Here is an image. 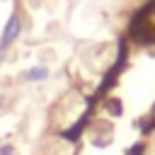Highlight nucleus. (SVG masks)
Instances as JSON below:
<instances>
[{
    "label": "nucleus",
    "mask_w": 155,
    "mask_h": 155,
    "mask_svg": "<svg viewBox=\"0 0 155 155\" xmlns=\"http://www.w3.org/2000/svg\"><path fill=\"white\" fill-rule=\"evenodd\" d=\"M19 34H22V17H19V12H12V15L7 17L5 27H2V34H0V46H2V48L12 46V44L19 39Z\"/></svg>",
    "instance_id": "1"
},
{
    "label": "nucleus",
    "mask_w": 155,
    "mask_h": 155,
    "mask_svg": "<svg viewBox=\"0 0 155 155\" xmlns=\"http://www.w3.org/2000/svg\"><path fill=\"white\" fill-rule=\"evenodd\" d=\"M48 75H51V70L46 65H34L22 73V80L24 82H44V80H48Z\"/></svg>",
    "instance_id": "2"
},
{
    "label": "nucleus",
    "mask_w": 155,
    "mask_h": 155,
    "mask_svg": "<svg viewBox=\"0 0 155 155\" xmlns=\"http://www.w3.org/2000/svg\"><path fill=\"white\" fill-rule=\"evenodd\" d=\"M0 155H15V148L12 145H0Z\"/></svg>",
    "instance_id": "3"
},
{
    "label": "nucleus",
    "mask_w": 155,
    "mask_h": 155,
    "mask_svg": "<svg viewBox=\"0 0 155 155\" xmlns=\"http://www.w3.org/2000/svg\"><path fill=\"white\" fill-rule=\"evenodd\" d=\"M5 102H7V97H5V94H2V92H0V109H2V107H5Z\"/></svg>",
    "instance_id": "4"
},
{
    "label": "nucleus",
    "mask_w": 155,
    "mask_h": 155,
    "mask_svg": "<svg viewBox=\"0 0 155 155\" xmlns=\"http://www.w3.org/2000/svg\"><path fill=\"white\" fill-rule=\"evenodd\" d=\"M2 58H5V48L0 46V63H2Z\"/></svg>",
    "instance_id": "5"
}]
</instances>
